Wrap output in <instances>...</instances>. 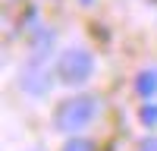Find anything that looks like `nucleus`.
<instances>
[{
    "label": "nucleus",
    "mask_w": 157,
    "mask_h": 151,
    "mask_svg": "<svg viewBox=\"0 0 157 151\" xmlns=\"http://www.w3.org/2000/svg\"><path fill=\"white\" fill-rule=\"evenodd\" d=\"M63 151H94V142H88V138H69Z\"/></svg>",
    "instance_id": "5"
},
{
    "label": "nucleus",
    "mask_w": 157,
    "mask_h": 151,
    "mask_svg": "<svg viewBox=\"0 0 157 151\" xmlns=\"http://www.w3.org/2000/svg\"><path fill=\"white\" fill-rule=\"evenodd\" d=\"M82 3H91V0H82Z\"/></svg>",
    "instance_id": "8"
},
{
    "label": "nucleus",
    "mask_w": 157,
    "mask_h": 151,
    "mask_svg": "<svg viewBox=\"0 0 157 151\" xmlns=\"http://www.w3.org/2000/svg\"><path fill=\"white\" fill-rule=\"evenodd\" d=\"M138 151H157V138H145V142H141V148Z\"/></svg>",
    "instance_id": "7"
},
{
    "label": "nucleus",
    "mask_w": 157,
    "mask_h": 151,
    "mask_svg": "<svg viewBox=\"0 0 157 151\" xmlns=\"http://www.w3.org/2000/svg\"><path fill=\"white\" fill-rule=\"evenodd\" d=\"M135 88H138L141 98H151V95L157 91V72H154V69H145V72L135 79Z\"/></svg>",
    "instance_id": "4"
},
{
    "label": "nucleus",
    "mask_w": 157,
    "mask_h": 151,
    "mask_svg": "<svg viewBox=\"0 0 157 151\" xmlns=\"http://www.w3.org/2000/svg\"><path fill=\"white\" fill-rule=\"evenodd\" d=\"M22 88H29L32 95H47L50 91V79H47V72H41V69H29L22 76Z\"/></svg>",
    "instance_id": "3"
},
{
    "label": "nucleus",
    "mask_w": 157,
    "mask_h": 151,
    "mask_svg": "<svg viewBox=\"0 0 157 151\" xmlns=\"http://www.w3.org/2000/svg\"><path fill=\"white\" fill-rule=\"evenodd\" d=\"M94 117H98V101L94 98H69L57 107L54 123L63 132H75V129H85Z\"/></svg>",
    "instance_id": "1"
},
{
    "label": "nucleus",
    "mask_w": 157,
    "mask_h": 151,
    "mask_svg": "<svg viewBox=\"0 0 157 151\" xmlns=\"http://www.w3.org/2000/svg\"><path fill=\"white\" fill-rule=\"evenodd\" d=\"M94 72V60L85 47H72L60 57V79L69 82V85H82L88 82V76Z\"/></svg>",
    "instance_id": "2"
},
{
    "label": "nucleus",
    "mask_w": 157,
    "mask_h": 151,
    "mask_svg": "<svg viewBox=\"0 0 157 151\" xmlns=\"http://www.w3.org/2000/svg\"><path fill=\"white\" fill-rule=\"evenodd\" d=\"M141 123H145V126L157 123V104H145V107H141Z\"/></svg>",
    "instance_id": "6"
}]
</instances>
